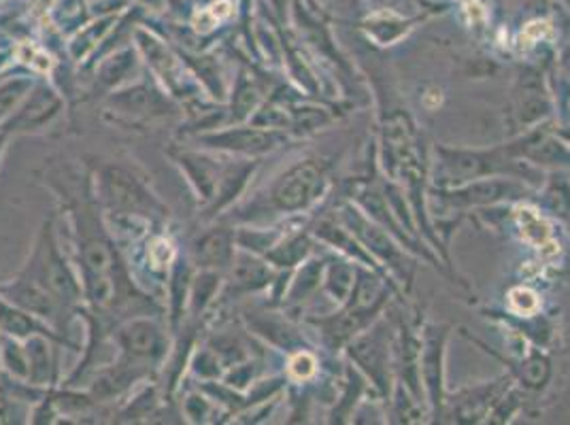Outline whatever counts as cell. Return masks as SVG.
<instances>
[{
	"label": "cell",
	"mask_w": 570,
	"mask_h": 425,
	"mask_svg": "<svg viewBox=\"0 0 570 425\" xmlns=\"http://www.w3.org/2000/svg\"><path fill=\"white\" fill-rule=\"evenodd\" d=\"M235 258V233L214 228L194 243V260L203 268H226Z\"/></svg>",
	"instance_id": "ffe728a7"
},
{
	"label": "cell",
	"mask_w": 570,
	"mask_h": 425,
	"mask_svg": "<svg viewBox=\"0 0 570 425\" xmlns=\"http://www.w3.org/2000/svg\"><path fill=\"white\" fill-rule=\"evenodd\" d=\"M177 162L186 170L196 194L203 200L214 202L217 186H219V179H222V172H224V165L217 162L214 158H209V156L191 154V151L179 154Z\"/></svg>",
	"instance_id": "d6986e66"
},
{
	"label": "cell",
	"mask_w": 570,
	"mask_h": 425,
	"mask_svg": "<svg viewBox=\"0 0 570 425\" xmlns=\"http://www.w3.org/2000/svg\"><path fill=\"white\" fill-rule=\"evenodd\" d=\"M24 275L43 285L62 305H75L81 298V285L75 279L71 266L65 260L56 237L53 226L48 221L35 245V251L26 266Z\"/></svg>",
	"instance_id": "277c9868"
},
{
	"label": "cell",
	"mask_w": 570,
	"mask_h": 425,
	"mask_svg": "<svg viewBox=\"0 0 570 425\" xmlns=\"http://www.w3.org/2000/svg\"><path fill=\"white\" fill-rule=\"evenodd\" d=\"M217 287H219V277H217L215 273H212V270L200 273V275L194 279V284H191V310H194V313H200L203 308L207 307V305L212 303Z\"/></svg>",
	"instance_id": "e575fe53"
},
{
	"label": "cell",
	"mask_w": 570,
	"mask_h": 425,
	"mask_svg": "<svg viewBox=\"0 0 570 425\" xmlns=\"http://www.w3.org/2000/svg\"><path fill=\"white\" fill-rule=\"evenodd\" d=\"M230 281L238 294L258 291L273 284V268L254 251H238L230 264Z\"/></svg>",
	"instance_id": "44dd1931"
},
{
	"label": "cell",
	"mask_w": 570,
	"mask_h": 425,
	"mask_svg": "<svg viewBox=\"0 0 570 425\" xmlns=\"http://www.w3.org/2000/svg\"><path fill=\"white\" fill-rule=\"evenodd\" d=\"M0 364H2V359H0Z\"/></svg>",
	"instance_id": "ee69618b"
},
{
	"label": "cell",
	"mask_w": 570,
	"mask_h": 425,
	"mask_svg": "<svg viewBox=\"0 0 570 425\" xmlns=\"http://www.w3.org/2000/svg\"><path fill=\"white\" fill-rule=\"evenodd\" d=\"M252 377H254V373H252V366L249 364H243V366H235V370H233V375L226 378L228 380V385H237V387H245L247 383H252Z\"/></svg>",
	"instance_id": "ab89813d"
},
{
	"label": "cell",
	"mask_w": 570,
	"mask_h": 425,
	"mask_svg": "<svg viewBox=\"0 0 570 425\" xmlns=\"http://www.w3.org/2000/svg\"><path fill=\"white\" fill-rule=\"evenodd\" d=\"M530 188L518 177H483L455 188H436L434 196L448 211H471L479 207H494L528 196Z\"/></svg>",
	"instance_id": "5b68a950"
},
{
	"label": "cell",
	"mask_w": 570,
	"mask_h": 425,
	"mask_svg": "<svg viewBox=\"0 0 570 425\" xmlns=\"http://www.w3.org/2000/svg\"><path fill=\"white\" fill-rule=\"evenodd\" d=\"M324 266H326V260L305 261V266L292 281V289H289L287 298L292 303H303L311 291H315L324 281Z\"/></svg>",
	"instance_id": "f546056e"
},
{
	"label": "cell",
	"mask_w": 570,
	"mask_h": 425,
	"mask_svg": "<svg viewBox=\"0 0 570 425\" xmlns=\"http://www.w3.org/2000/svg\"><path fill=\"white\" fill-rule=\"evenodd\" d=\"M556 132H558V135H560V137L570 145V130H556Z\"/></svg>",
	"instance_id": "60d3db41"
},
{
	"label": "cell",
	"mask_w": 570,
	"mask_h": 425,
	"mask_svg": "<svg viewBox=\"0 0 570 425\" xmlns=\"http://www.w3.org/2000/svg\"><path fill=\"white\" fill-rule=\"evenodd\" d=\"M256 165L254 162H237V165L224 166L219 186H217V194L214 198V209H222L228 202H233L238 194L245 188L247 179L252 177Z\"/></svg>",
	"instance_id": "484cf974"
},
{
	"label": "cell",
	"mask_w": 570,
	"mask_h": 425,
	"mask_svg": "<svg viewBox=\"0 0 570 425\" xmlns=\"http://www.w3.org/2000/svg\"><path fill=\"white\" fill-rule=\"evenodd\" d=\"M32 88L35 86L30 77H13L0 83V126L18 111Z\"/></svg>",
	"instance_id": "83f0119b"
},
{
	"label": "cell",
	"mask_w": 570,
	"mask_h": 425,
	"mask_svg": "<svg viewBox=\"0 0 570 425\" xmlns=\"http://www.w3.org/2000/svg\"><path fill=\"white\" fill-rule=\"evenodd\" d=\"M137 39H139V46L145 51L147 62L151 65V69L167 81L170 90H175L177 83L181 81V77H179V65L173 58V53L160 41H156L151 34H147V32H139Z\"/></svg>",
	"instance_id": "cb8c5ba5"
},
{
	"label": "cell",
	"mask_w": 570,
	"mask_h": 425,
	"mask_svg": "<svg viewBox=\"0 0 570 425\" xmlns=\"http://www.w3.org/2000/svg\"><path fill=\"white\" fill-rule=\"evenodd\" d=\"M100 194L114 211L145 215L151 219L167 215L163 202L149 191L135 172H130L124 166H107L100 172Z\"/></svg>",
	"instance_id": "8992f818"
},
{
	"label": "cell",
	"mask_w": 570,
	"mask_h": 425,
	"mask_svg": "<svg viewBox=\"0 0 570 425\" xmlns=\"http://www.w3.org/2000/svg\"><path fill=\"white\" fill-rule=\"evenodd\" d=\"M426 16H404L399 11H390V9H375L364 22L362 30L368 34V39H373L380 46H394L399 43L403 37H406L415 24L424 22Z\"/></svg>",
	"instance_id": "2e32d148"
},
{
	"label": "cell",
	"mask_w": 570,
	"mask_h": 425,
	"mask_svg": "<svg viewBox=\"0 0 570 425\" xmlns=\"http://www.w3.org/2000/svg\"><path fill=\"white\" fill-rule=\"evenodd\" d=\"M515 116L523 126L539 123L551 113V98L547 95L539 72H525L515 88Z\"/></svg>",
	"instance_id": "9a60e30c"
},
{
	"label": "cell",
	"mask_w": 570,
	"mask_h": 425,
	"mask_svg": "<svg viewBox=\"0 0 570 425\" xmlns=\"http://www.w3.org/2000/svg\"><path fill=\"white\" fill-rule=\"evenodd\" d=\"M537 166L523 160L518 139L492 149H455L434 147V186L455 188L483 177H518L532 181Z\"/></svg>",
	"instance_id": "6da1fadb"
},
{
	"label": "cell",
	"mask_w": 570,
	"mask_h": 425,
	"mask_svg": "<svg viewBox=\"0 0 570 425\" xmlns=\"http://www.w3.org/2000/svg\"><path fill=\"white\" fill-rule=\"evenodd\" d=\"M326 123H331V116L324 109H317V107H289V126L296 132H301V135L320 130Z\"/></svg>",
	"instance_id": "836d02e7"
},
{
	"label": "cell",
	"mask_w": 570,
	"mask_h": 425,
	"mask_svg": "<svg viewBox=\"0 0 570 425\" xmlns=\"http://www.w3.org/2000/svg\"><path fill=\"white\" fill-rule=\"evenodd\" d=\"M289 373L298 380H307L317 373V359L309 352H298L289 359Z\"/></svg>",
	"instance_id": "74e56055"
},
{
	"label": "cell",
	"mask_w": 570,
	"mask_h": 425,
	"mask_svg": "<svg viewBox=\"0 0 570 425\" xmlns=\"http://www.w3.org/2000/svg\"><path fill=\"white\" fill-rule=\"evenodd\" d=\"M26 357H28V380L32 385H48L53 375V359L49 352L48 336L43 334L30 336L26 345Z\"/></svg>",
	"instance_id": "d4e9b609"
},
{
	"label": "cell",
	"mask_w": 570,
	"mask_h": 425,
	"mask_svg": "<svg viewBox=\"0 0 570 425\" xmlns=\"http://www.w3.org/2000/svg\"><path fill=\"white\" fill-rule=\"evenodd\" d=\"M111 105L121 113L135 118H156L165 116L170 109L167 98L149 86H132L128 90L116 92L111 96Z\"/></svg>",
	"instance_id": "ac0fdd59"
},
{
	"label": "cell",
	"mask_w": 570,
	"mask_h": 425,
	"mask_svg": "<svg viewBox=\"0 0 570 425\" xmlns=\"http://www.w3.org/2000/svg\"><path fill=\"white\" fill-rule=\"evenodd\" d=\"M338 219L352 230V235L373 256V260L380 264L381 270L387 277H394L399 284H403L406 291H411L417 260L409 254V249H404L403 243L354 202L341 207Z\"/></svg>",
	"instance_id": "7a4b0ae2"
},
{
	"label": "cell",
	"mask_w": 570,
	"mask_h": 425,
	"mask_svg": "<svg viewBox=\"0 0 570 425\" xmlns=\"http://www.w3.org/2000/svg\"><path fill=\"white\" fill-rule=\"evenodd\" d=\"M448 324H428L422 332L420 377L426 389L430 417L441 419L445 411V347L450 338Z\"/></svg>",
	"instance_id": "52a82bcc"
},
{
	"label": "cell",
	"mask_w": 570,
	"mask_h": 425,
	"mask_svg": "<svg viewBox=\"0 0 570 425\" xmlns=\"http://www.w3.org/2000/svg\"><path fill=\"white\" fill-rule=\"evenodd\" d=\"M518 226L522 230L523 238L537 247H546L547 243H551V226L547 224L546 217L541 212L522 207L518 211Z\"/></svg>",
	"instance_id": "4dcf8cb0"
},
{
	"label": "cell",
	"mask_w": 570,
	"mask_h": 425,
	"mask_svg": "<svg viewBox=\"0 0 570 425\" xmlns=\"http://www.w3.org/2000/svg\"><path fill=\"white\" fill-rule=\"evenodd\" d=\"M137 69V60L132 56V51H121L116 58L107 60L100 69V81L109 88L124 83L132 72Z\"/></svg>",
	"instance_id": "d6a6232c"
},
{
	"label": "cell",
	"mask_w": 570,
	"mask_h": 425,
	"mask_svg": "<svg viewBox=\"0 0 570 425\" xmlns=\"http://www.w3.org/2000/svg\"><path fill=\"white\" fill-rule=\"evenodd\" d=\"M507 389H509V383L504 385L502 380H497V383L479 385L458 394V401H453L455 402V413H453L455 422L460 424L483 422V417H488V413L494 408V404L502 398Z\"/></svg>",
	"instance_id": "e0dca14e"
},
{
	"label": "cell",
	"mask_w": 570,
	"mask_h": 425,
	"mask_svg": "<svg viewBox=\"0 0 570 425\" xmlns=\"http://www.w3.org/2000/svg\"><path fill=\"white\" fill-rule=\"evenodd\" d=\"M392 402H394V413H392V422H396V424H420V422H424V413H422V398L420 396H415L404 383H396L394 385V396H392Z\"/></svg>",
	"instance_id": "f1b7e54d"
},
{
	"label": "cell",
	"mask_w": 570,
	"mask_h": 425,
	"mask_svg": "<svg viewBox=\"0 0 570 425\" xmlns=\"http://www.w3.org/2000/svg\"><path fill=\"white\" fill-rule=\"evenodd\" d=\"M200 141L207 147L226 151V154H238V156H264L277 149L285 141L284 135L279 130L271 128H261V126H237L228 130H219L212 135H203Z\"/></svg>",
	"instance_id": "9c48e42d"
},
{
	"label": "cell",
	"mask_w": 570,
	"mask_h": 425,
	"mask_svg": "<svg viewBox=\"0 0 570 425\" xmlns=\"http://www.w3.org/2000/svg\"><path fill=\"white\" fill-rule=\"evenodd\" d=\"M560 2H562V4H564V7L570 11V0H560Z\"/></svg>",
	"instance_id": "7bdbcfd3"
},
{
	"label": "cell",
	"mask_w": 570,
	"mask_h": 425,
	"mask_svg": "<svg viewBox=\"0 0 570 425\" xmlns=\"http://www.w3.org/2000/svg\"><path fill=\"white\" fill-rule=\"evenodd\" d=\"M368 2H371L375 9H390V11L404 13V9H406V11H413L417 0H368Z\"/></svg>",
	"instance_id": "f35d334b"
},
{
	"label": "cell",
	"mask_w": 570,
	"mask_h": 425,
	"mask_svg": "<svg viewBox=\"0 0 570 425\" xmlns=\"http://www.w3.org/2000/svg\"><path fill=\"white\" fill-rule=\"evenodd\" d=\"M0 294L9 303L24 308L28 313H32L35 317H43L49 324H60L62 322V310L67 308V305H62L43 285L37 284L32 277H28L24 273L16 281L0 287Z\"/></svg>",
	"instance_id": "30bf717a"
},
{
	"label": "cell",
	"mask_w": 570,
	"mask_h": 425,
	"mask_svg": "<svg viewBox=\"0 0 570 425\" xmlns=\"http://www.w3.org/2000/svg\"><path fill=\"white\" fill-rule=\"evenodd\" d=\"M0 330L4 332L7 336L26 338V340L35 334H43L51 340H58V336L53 332H49L48 326L37 322V317L32 313L9 303L7 298H0Z\"/></svg>",
	"instance_id": "7402d4cb"
},
{
	"label": "cell",
	"mask_w": 570,
	"mask_h": 425,
	"mask_svg": "<svg viewBox=\"0 0 570 425\" xmlns=\"http://www.w3.org/2000/svg\"><path fill=\"white\" fill-rule=\"evenodd\" d=\"M0 359L2 366L16 375V377L28 378V357H26V349H22L18 343L4 340L2 349H0Z\"/></svg>",
	"instance_id": "d590c367"
},
{
	"label": "cell",
	"mask_w": 570,
	"mask_h": 425,
	"mask_svg": "<svg viewBox=\"0 0 570 425\" xmlns=\"http://www.w3.org/2000/svg\"><path fill=\"white\" fill-rule=\"evenodd\" d=\"M311 254V238L305 235L296 237L282 238L268 254L266 260L282 266V268H292L296 264H303Z\"/></svg>",
	"instance_id": "4316f807"
},
{
	"label": "cell",
	"mask_w": 570,
	"mask_h": 425,
	"mask_svg": "<svg viewBox=\"0 0 570 425\" xmlns=\"http://www.w3.org/2000/svg\"><path fill=\"white\" fill-rule=\"evenodd\" d=\"M509 300H511L513 310L522 317H534L541 307L537 291H532L530 287H513L509 294Z\"/></svg>",
	"instance_id": "8d00e7d4"
},
{
	"label": "cell",
	"mask_w": 570,
	"mask_h": 425,
	"mask_svg": "<svg viewBox=\"0 0 570 425\" xmlns=\"http://www.w3.org/2000/svg\"><path fill=\"white\" fill-rule=\"evenodd\" d=\"M328 188V162L324 158L298 160L271 184L268 209L284 215L307 211Z\"/></svg>",
	"instance_id": "3957f363"
},
{
	"label": "cell",
	"mask_w": 570,
	"mask_h": 425,
	"mask_svg": "<svg viewBox=\"0 0 570 425\" xmlns=\"http://www.w3.org/2000/svg\"><path fill=\"white\" fill-rule=\"evenodd\" d=\"M313 235H315V238H317L320 243H324V245L336 249L341 256L356 261L360 266H368V268L377 270L381 275H385V273L381 270L380 264L373 260V256L362 247V243L352 235V230H350L341 219H336V217H322V219L315 224Z\"/></svg>",
	"instance_id": "5bb4252c"
},
{
	"label": "cell",
	"mask_w": 570,
	"mask_h": 425,
	"mask_svg": "<svg viewBox=\"0 0 570 425\" xmlns=\"http://www.w3.org/2000/svg\"><path fill=\"white\" fill-rule=\"evenodd\" d=\"M347 354L354 359L357 368L366 375V378H371V383L380 389L383 396L392 394L390 340H387L380 322H375L371 328L360 332L354 340H350Z\"/></svg>",
	"instance_id": "ba28073f"
},
{
	"label": "cell",
	"mask_w": 570,
	"mask_h": 425,
	"mask_svg": "<svg viewBox=\"0 0 570 425\" xmlns=\"http://www.w3.org/2000/svg\"><path fill=\"white\" fill-rule=\"evenodd\" d=\"M4 141H7V132L2 130V132H0V154H2V149H4Z\"/></svg>",
	"instance_id": "b9f144b4"
},
{
	"label": "cell",
	"mask_w": 570,
	"mask_h": 425,
	"mask_svg": "<svg viewBox=\"0 0 570 425\" xmlns=\"http://www.w3.org/2000/svg\"><path fill=\"white\" fill-rule=\"evenodd\" d=\"M261 102V90L254 81L240 77L235 96H233V121H245L252 118V113H256Z\"/></svg>",
	"instance_id": "1f68e13d"
},
{
	"label": "cell",
	"mask_w": 570,
	"mask_h": 425,
	"mask_svg": "<svg viewBox=\"0 0 570 425\" xmlns=\"http://www.w3.org/2000/svg\"><path fill=\"white\" fill-rule=\"evenodd\" d=\"M79 258L83 268V284L98 279L118 281V254L100 233H83L79 243Z\"/></svg>",
	"instance_id": "4fadbf2b"
},
{
	"label": "cell",
	"mask_w": 570,
	"mask_h": 425,
	"mask_svg": "<svg viewBox=\"0 0 570 425\" xmlns=\"http://www.w3.org/2000/svg\"><path fill=\"white\" fill-rule=\"evenodd\" d=\"M356 261L350 258H331L324 266V287L336 305H345L356 284Z\"/></svg>",
	"instance_id": "603a6c76"
},
{
	"label": "cell",
	"mask_w": 570,
	"mask_h": 425,
	"mask_svg": "<svg viewBox=\"0 0 570 425\" xmlns=\"http://www.w3.org/2000/svg\"><path fill=\"white\" fill-rule=\"evenodd\" d=\"M62 100L49 86H37L26 96L18 111L2 123L4 132H32L48 126L51 119L60 113Z\"/></svg>",
	"instance_id": "8fae6325"
},
{
	"label": "cell",
	"mask_w": 570,
	"mask_h": 425,
	"mask_svg": "<svg viewBox=\"0 0 570 425\" xmlns=\"http://www.w3.org/2000/svg\"><path fill=\"white\" fill-rule=\"evenodd\" d=\"M118 345L124 359L142 364L156 362L165 355V334L151 319H135L121 326L118 332Z\"/></svg>",
	"instance_id": "7c38bea8"
}]
</instances>
